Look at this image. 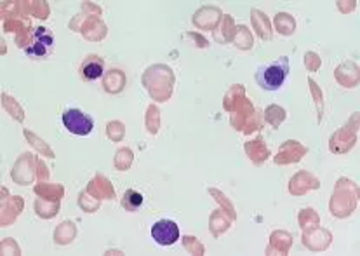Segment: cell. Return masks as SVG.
<instances>
[{
	"label": "cell",
	"mask_w": 360,
	"mask_h": 256,
	"mask_svg": "<svg viewBox=\"0 0 360 256\" xmlns=\"http://www.w3.org/2000/svg\"><path fill=\"white\" fill-rule=\"evenodd\" d=\"M103 70H105V65H103V59L99 58H94L91 59V62L85 63L84 66H82V77H84L85 80H98L99 77L103 76Z\"/></svg>",
	"instance_id": "277c9868"
},
{
	"label": "cell",
	"mask_w": 360,
	"mask_h": 256,
	"mask_svg": "<svg viewBox=\"0 0 360 256\" xmlns=\"http://www.w3.org/2000/svg\"><path fill=\"white\" fill-rule=\"evenodd\" d=\"M289 72H291L289 58L287 56H280L273 62L259 65L254 73V79L259 87L265 89V91H279L286 83Z\"/></svg>",
	"instance_id": "6da1fadb"
},
{
	"label": "cell",
	"mask_w": 360,
	"mask_h": 256,
	"mask_svg": "<svg viewBox=\"0 0 360 256\" xmlns=\"http://www.w3.org/2000/svg\"><path fill=\"white\" fill-rule=\"evenodd\" d=\"M143 206V195L136 190H127L122 197V208H126L127 211H136Z\"/></svg>",
	"instance_id": "5b68a950"
},
{
	"label": "cell",
	"mask_w": 360,
	"mask_h": 256,
	"mask_svg": "<svg viewBox=\"0 0 360 256\" xmlns=\"http://www.w3.org/2000/svg\"><path fill=\"white\" fill-rule=\"evenodd\" d=\"M152 237L160 246H173L180 241V227L173 220H159L153 223Z\"/></svg>",
	"instance_id": "3957f363"
},
{
	"label": "cell",
	"mask_w": 360,
	"mask_h": 256,
	"mask_svg": "<svg viewBox=\"0 0 360 256\" xmlns=\"http://www.w3.org/2000/svg\"><path fill=\"white\" fill-rule=\"evenodd\" d=\"M63 126L77 136H87L94 129V119L78 108H69L63 112Z\"/></svg>",
	"instance_id": "7a4b0ae2"
}]
</instances>
